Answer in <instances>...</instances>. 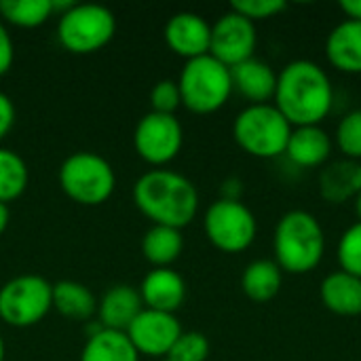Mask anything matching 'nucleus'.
I'll return each mask as SVG.
<instances>
[{"mask_svg": "<svg viewBox=\"0 0 361 361\" xmlns=\"http://www.w3.org/2000/svg\"><path fill=\"white\" fill-rule=\"evenodd\" d=\"M273 102L292 127L319 125L332 110L334 89L322 66L296 59L277 74Z\"/></svg>", "mask_w": 361, "mask_h": 361, "instance_id": "nucleus-1", "label": "nucleus"}, {"mask_svg": "<svg viewBox=\"0 0 361 361\" xmlns=\"http://www.w3.org/2000/svg\"><path fill=\"white\" fill-rule=\"evenodd\" d=\"M135 207L159 226L182 231L199 212L197 186L171 169H150L133 186Z\"/></svg>", "mask_w": 361, "mask_h": 361, "instance_id": "nucleus-2", "label": "nucleus"}, {"mask_svg": "<svg viewBox=\"0 0 361 361\" xmlns=\"http://www.w3.org/2000/svg\"><path fill=\"white\" fill-rule=\"evenodd\" d=\"M273 254L283 273L307 275L317 269L326 254V235L319 220L305 209L283 214L275 226Z\"/></svg>", "mask_w": 361, "mask_h": 361, "instance_id": "nucleus-3", "label": "nucleus"}, {"mask_svg": "<svg viewBox=\"0 0 361 361\" xmlns=\"http://www.w3.org/2000/svg\"><path fill=\"white\" fill-rule=\"evenodd\" d=\"M292 129L294 127L275 104H250L233 123L235 142L256 159H277L286 154Z\"/></svg>", "mask_w": 361, "mask_h": 361, "instance_id": "nucleus-4", "label": "nucleus"}, {"mask_svg": "<svg viewBox=\"0 0 361 361\" xmlns=\"http://www.w3.org/2000/svg\"><path fill=\"white\" fill-rule=\"evenodd\" d=\"M182 104L195 114H212L220 110L233 95L231 68L212 55L188 59L178 78Z\"/></svg>", "mask_w": 361, "mask_h": 361, "instance_id": "nucleus-5", "label": "nucleus"}, {"mask_svg": "<svg viewBox=\"0 0 361 361\" xmlns=\"http://www.w3.org/2000/svg\"><path fill=\"white\" fill-rule=\"evenodd\" d=\"M57 180L63 195L89 207L106 203L116 186V173L112 165L97 152L89 150H80L63 159Z\"/></svg>", "mask_w": 361, "mask_h": 361, "instance_id": "nucleus-6", "label": "nucleus"}, {"mask_svg": "<svg viewBox=\"0 0 361 361\" xmlns=\"http://www.w3.org/2000/svg\"><path fill=\"white\" fill-rule=\"evenodd\" d=\"M116 34L114 13L97 2L72 4L59 13L57 38L61 47L76 55H87L104 49Z\"/></svg>", "mask_w": 361, "mask_h": 361, "instance_id": "nucleus-7", "label": "nucleus"}, {"mask_svg": "<svg viewBox=\"0 0 361 361\" xmlns=\"http://www.w3.org/2000/svg\"><path fill=\"white\" fill-rule=\"evenodd\" d=\"M53 309V286L40 275H19L0 288V319L13 328H32Z\"/></svg>", "mask_w": 361, "mask_h": 361, "instance_id": "nucleus-8", "label": "nucleus"}, {"mask_svg": "<svg viewBox=\"0 0 361 361\" xmlns=\"http://www.w3.org/2000/svg\"><path fill=\"white\" fill-rule=\"evenodd\" d=\"M203 228L209 243L226 254L245 252L258 233L256 216L241 201L218 199L214 201L203 218Z\"/></svg>", "mask_w": 361, "mask_h": 361, "instance_id": "nucleus-9", "label": "nucleus"}, {"mask_svg": "<svg viewBox=\"0 0 361 361\" xmlns=\"http://www.w3.org/2000/svg\"><path fill=\"white\" fill-rule=\"evenodd\" d=\"M184 144V129L176 114L148 112L140 118L133 131V146L137 154L150 165L171 163Z\"/></svg>", "mask_w": 361, "mask_h": 361, "instance_id": "nucleus-10", "label": "nucleus"}, {"mask_svg": "<svg viewBox=\"0 0 361 361\" xmlns=\"http://www.w3.org/2000/svg\"><path fill=\"white\" fill-rule=\"evenodd\" d=\"M256 42V25L243 15L228 11L212 25L209 55L226 68H235L254 57Z\"/></svg>", "mask_w": 361, "mask_h": 361, "instance_id": "nucleus-11", "label": "nucleus"}, {"mask_svg": "<svg viewBox=\"0 0 361 361\" xmlns=\"http://www.w3.org/2000/svg\"><path fill=\"white\" fill-rule=\"evenodd\" d=\"M182 326L173 313H161L144 309L133 324L127 328V338L140 355L146 357H167L178 338L182 336Z\"/></svg>", "mask_w": 361, "mask_h": 361, "instance_id": "nucleus-12", "label": "nucleus"}, {"mask_svg": "<svg viewBox=\"0 0 361 361\" xmlns=\"http://www.w3.org/2000/svg\"><path fill=\"white\" fill-rule=\"evenodd\" d=\"M165 42L176 55L184 57L186 61L209 55L212 25L197 13H176L165 23Z\"/></svg>", "mask_w": 361, "mask_h": 361, "instance_id": "nucleus-13", "label": "nucleus"}, {"mask_svg": "<svg viewBox=\"0 0 361 361\" xmlns=\"http://www.w3.org/2000/svg\"><path fill=\"white\" fill-rule=\"evenodd\" d=\"M140 296L144 309L176 315L186 300V281L173 269H152L140 286Z\"/></svg>", "mask_w": 361, "mask_h": 361, "instance_id": "nucleus-14", "label": "nucleus"}, {"mask_svg": "<svg viewBox=\"0 0 361 361\" xmlns=\"http://www.w3.org/2000/svg\"><path fill=\"white\" fill-rule=\"evenodd\" d=\"M144 311L140 290L127 283L112 286L97 302V317L104 330L127 332L133 319Z\"/></svg>", "mask_w": 361, "mask_h": 361, "instance_id": "nucleus-15", "label": "nucleus"}, {"mask_svg": "<svg viewBox=\"0 0 361 361\" xmlns=\"http://www.w3.org/2000/svg\"><path fill=\"white\" fill-rule=\"evenodd\" d=\"M233 91L254 104H269L275 97L277 89V72L256 57L231 68Z\"/></svg>", "mask_w": 361, "mask_h": 361, "instance_id": "nucleus-16", "label": "nucleus"}, {"mask_svg": "<svg viewBox=\"0 0 361 361\" xmlns=\"http://www.w3.org/2000/svg\"><path fill=\"white\" fill-rule=\"evenodd\" d=\"M361 192V163L343 159L326 163L319 173V195L330 205H343L355 201Z\"/></svg>", "mask_w": 361, "mask_h": 361, "instance_id": "nucleus-17", "label": "nucleus"}, {"mask_svg": "<svg viewBox=\"0 0 361 361\" xmlns=\"http://www.w3.org/2000/svg\"><path fill=\"white\" fill-rule=\"evenodd\" d=\"M332 152V140L326 129L319 125H309V127H294L286 157L302 169L311 167H324L330 159Z\"/></svg>", "mask_w": 361, "mask_h": 361, "instance_id": "nucleus-18", "label": "nucleus"}, {"mask_svg": "<svg viewBox=\"0 0 361 361\" xmlns=\"http://www.w3.org/2000/svg\"><path fill=\"white\" fill-rule=\"evenodd\" d=\"M328 61L345 74H361V21L345 19L326 40Z\"/></svg>", "mask_w": 361, "mask_h": 361, "instance_id": "nucleus-19", "label": "nucleus"}, {"mask_svg": "<svg viewBox=\"0 0 361 361\" xmlns=\"http://www.w3.org/2000/svg\"><path fill=\"white\" fill-rule=\"evenodd\" d=\"M322 305L341 317L361 315V279L345 271L330 273L319 286Z\"/></svg>", "mask_w": 361, "mask_h": 361, "instance_id": "nucleus-20", "label": "nucleus"}, {"mask_svg": "<svg viewBox=\"0 0 361 361\" xmlns=\"http://www.w3.org/2000/svg\"><path fill=\"white\" fill-rule=\"evenodd\" d=\"M80 361H140V353L125 332L104 330L102 326L87 338Z\"/></svg>", "mask_w": 361, "mask_h": 361, "instance_id": "nucleus-21", "label": "nucleus"}, {"mask_svg": "<svg viewBox=\"0 0 361 361\" xmlns=\"http://www.w3.org/2000/svg\"><path fill=\"white\" fill-rule=\"evenodd\" d=\"M53 309L68 319L87 322L97 313V298L87 286L63 279L53 283Z\"/></svg>", "mask_w": 361, "mask_h": 361, "instance_id": "nucleus-22", "label": "nucleus"}, {"mask_svg": "<svg viewBox=\"0 0 361 361\" xmlns=\"http://www.w3.org/2000/svg\"><path fill=\"white\" fill-rule=\"evenodd\" d=\"M283 283V271L275 260H254L245 267L241 275V290L254 302L273 300Z\"/></svg>", "mask_w": 361, "mask_h": 361, "instance_id": "nucleus-23", "label": "nucleus"}, {"mask_svg": "<svg viewBox=\"0 0 361 361\" xmlns=\"http://www.w3.org/2000/svg\"><path fill=\"white\" fill-rule=\"evenodd\" d=\"M182 231L171 226L152 224L142 239V254L150 264H154V269H169L182 256Z\"/></svg>", "mask_w": 361, "mask_h": 361, "instance_id": "nucleus-24", "label": "nucleus"}, {"mask_svg": "<svg viewBox=\"0 0 361 361\" xmlns=\"http://www.w3.org/2000/svg\"><path fill=\"white\" fill-rule=\"evenodd\" d=\"M30 182V171L25 161L11 148L0 146V203H11L19 199Z\"/></svg>", "mask_w": 361, "mask_h": 361, "instance_id": "nucleus-25", "label": "nucleus"}, {"mask_svg": "<svg viewBox=\"0 0 361 361\" xmlns=\"http://www.w3.org/2000/svg\"><path fill=\"white\" fill-rule=\"evenodd\" d=\"M4 21L19 27H38L53 15V0H0Z\"/></svg>", "mask_w": 361, "mask_h": 361, "instance_id": "nucleus-26", "label": "nucleus"}, {"mask_svg": "<svg viewBox=\"0 0 361 361\" xmlns=\"http://www.w3.org/2000/svg\"><path fill=\"white\" fill-rule=\"evenodd\" d=\"M336 258H338L341 271L361 279V222H355L341 235Z\"/></svg>", "mask_w": 361, "mask_h": 361, "instance_id": "nucleus-27", "label": "nucleus"}, {"mask_svg": "<svg viewBox=\"0 0 361 361\" xmlns=\"http://www.w3.org/2000/svg\"><path fill=\"white\" fill-rule=\"evenodd\" d=\"M336 144L345 159L361 163V110L345 114L336 127Z\"/></svg>", "mask_w": 361, "mask_h": 361, "instance_id": "nucleus-28", "label": "nucleus"}, {"mask_svg": "<svg viewBox=\"0 0 361 361\" xmlns=\"http://www.w3.org/2000/svg\"><path fill=\"white\" fill-rule=\"evenodd\" d=\"M209 357V341L201 332H182L173 349L169 351V361H205Z\"/></svg>", "mask_w": 361, "mask_h": 361, "instance_id": "nucleus-29", "label": "nucleus"}, {"mask_svg": "<svg viewBox=\"0 0 361 361\" xmlns=\"http://www.w3.org/2000/svg\"><path fill=\"white\" fill-rule=\"evenodd\" d=\"M286 0H235L231 4V11L243 15L245 19H250L252 23L256 21H264L271 19L279 13L286 11Z\"/></svg>", "mask_w": 361, "mask_h": 361, "instance_id": "nucleus-30", "label": "nucleus"}, {"mask_svg": "<svg viewBox=\"0 0 361 361\" xmlns=\"http://www.w3.org/2000/svg\"><path fill=\"white\" fill-rule=\"evenodd\" d=\"M150 106H152V112L176 114V110L182 106L178 80H171V78L159 80L150 91Z\"/></svg>", "mask_w": 361, "mask_h": 361, "instance_id": "nucleus-31", "label": "nucleus"}, {"mask_svg": "<svg viewBox=\"0 0 361 361\" xmlns=\"http://www.w3.org/2000/svg\"><path fill=\"white\" fill-rule=\"evenodd\" d=\"M13 61H15V44L6 25L0 21V76L13 68Z\"/></svg>", "mask_w": 361, "mask_h": 361, "instance_id": "nucleus-32", "label": "nucleus"}, {"mask_svg": "<svg viewBox=\"0 0 361 361\" xmlns=\"http://www.w3.org/2000/svg\"><path fill=\"white\" fill-rule=\"evenodd\" d=\"M15 118H17V110H15L13 99L6 93L0 91V140L13 129Z\"/></svg>", "mask_w": 361, "mask_h": 361, "instance_id": "nucleus-33", "label": "nucleus"}, {"mask_svg": "<svg viewBox=\"0 0 361 361\" xmlns=\"http://www.w3.org/2000/svg\"><path fill=\"white\" fill-rule=\"evenodd\" d=\"M241 192H243V184L239 178H228L222 184V197L220 199H228V201H241Z\"/></svg>", "mask_w": 361, "mask_h": 361, "instance_id": "nucleus-34", "label": "nucleus"}, {"mask_svg": "<svg viewBox=\"0 0 361 361\" xmlns=\"http://www.w3.org/2000/svg\"><path fill=\"white\" fill-rule=\"evenodd\" d=\"M341 8L347 15V19L361 21V0H343L341 2Z\"/></svg>", "mask_w": 361, "mask_h": 361, "instance_id": "nucleus-35", "label": "nucleus"}, {"mask_svg": "<svg viewBox=\"0 0 361 361\" xmlns=\"http://www.w3.org/2000/svg\"><path fill=\"white\" fill-rule=\"evenodd\" d=\"M8 220H11V212H8V205L0 203V237L4 235L6 226H8Z\"/></svg>", "mask_w": 361, "mask_h": 361, "instance_id": "nucleus-36", "label": "nucleus"}, {"mask_svg": "<svg viewBox=\"0 0 361 361\" xmlns=\"http://www.w3.org/2000/svg\"><path fill=\"white\" fill-rule=\"evenodd\" d=\"M355 214H357V222H361V192L355 199Z\"/></svg>", "mask_w": 361, "mask_h": 361, "instance_id": "nucleus-37", "label": "nucleus"}, {"mask_svg": "<svg viewBox=\"0 0 361 361\" xmlns=\"http://www.w3.org/2000/svg\"><path fill=\"white\" fill-rule=\"evenodd\" d=\"M6 355V347H4V341H2V334H0V361H4Z\"/></svg>", "mask_w": 361, "mask_h": 361, "instance_id": "nucleus-38", "label": "nucleus"}, {"mask_svg": "<svg viewBox=\"0 0 361 361\" xmlns=\"http://www.w3.org/2000/svg\"><path fill=\"white\" fill-rule=\"evenodd\" d=\"M163 361H169V360H167V357H165V360H163Z\"/></svg>", "mask_w": 361, "mask_h": 361, "instance_id": "nucleus-39", "label": "nucleus"}]
</instances>
